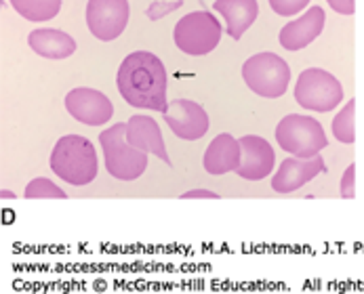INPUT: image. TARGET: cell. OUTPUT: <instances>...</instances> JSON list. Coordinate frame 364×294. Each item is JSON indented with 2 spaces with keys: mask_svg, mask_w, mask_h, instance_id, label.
<instances>
[{
  "mask_svg": "<svg viewBox=\"0 0 364 294\" xmlns=\"http://www.w3.org/2000/svg\"><path fill=\"white\" fill-rule=\"evenodd\" d=\"M116 85L122 99L133 107L166 111V70L156 55L148 50L131 53L118 70Z\"/></svg>",
  "mask_w": 364,
  "mask_h": 294,
  "instance_id": "cell-1",
  "label": "cell"
},
{
  "mask_svg": "<svg viewBox=\"0 0 364 294\" xmlns=\"http://www.w3.org/2000/svg\"><path fill=\"white\" fill-rule=\"evenodd\" d=\"M53 173L70 185L82 187L97 177V153L93 143L80 135L61 137L51 153Z\"/></svg>",
  "mask_w": 364,
  "mask_h": 294,
  "instance_id": "cell-2",
  "label": "cell"
},
{
  "mask_svg": "<svg viewBox=\"0 0 364 294\" xmlns=\"http://www.w3.org/2000/svg\"><path fill=\"white\" fill-rule=\"evenodd\" d=\"M104 149L105 168L114 179L135 181L148 168V151L133 147L127 139V124L118 122L100 135Z\"/></svg>",
  "mask_w": 364,
  "mask_h": 294,
  "instance_id": "cell-3",
  "label": "cell"
},
{
  "mask_svg": "<svg viewBox=\"0 0 364 294\" xmlns=\"http://www.w3.org/2000/svg\"><path fill=\"white\" fill-rule=\"evenodd\" d=\"M245 85L259 97H282L291 82V70L287 61L274 53H257L242 65Z\"/></svg>",
  "mask_w": 364,
  "mask_h": 294,
  "instance_id": "cell-4",
  "label": "cell"
},
{
  "mask_svg": "<svg viewBox=\"0 0 364 294\" xmlns=\"http://www.w3.org/2000/svg\"><path fill=\"white\" fill-rule=\"evenodd\" d=\"M276 141L284 151L297 158H314L328 146L322 124L316 118L299 114H291L278 122Z\"/></svg>",
  "mask_w": 364,
  "mask_h": 294,
  "instance_id": "cell-5",
  "label": "cell"
},
{
  "mask_svg": "<svg viewBox=\"0 0 364 294\" xmlns=\"http://www.w3.org/2000/svg\"><path fill=\"white\" fill-rule=\"evenodd\" d=\"M177 49L186 55H207L221 40V23L208 11H194L181 17L173 32Z\"/></svg>",
  "mask_w": 364,
  "mask_h": 294,
  "instance_id": "cell-6",
  "label": "cell"
},
{
  "mask_svg": "<svg viewBox=\"0 0 364 294\" xmlns=\"http://www.w3.org/2000/svg\"><path fill=\"white\" fill-rule=\"evenodd\" d=\"M295 101L312 111H331L343 101V89L339 80L326 70H304L295 85Z\"/></svg>",
  "mask_w": 364,
  "mask_h": 294,
  "instance_id": "cell-7",
  "label": "cell"
},
{
  "mask_svg": "<svg viewBox=\"0 0 364 294\" xmlns=\"http://www.w3.org/2000/svg\"><path fill=\"white\" fill-rule=\"evenodd\" d=\"M129 0H89L87 26L100 40H116L129 23Z\"/></svg>",
  "mask_w": 364,
  "mask_h": 294,
  "instance_id": "cell-8",
  "label": "cell"
},
{
  "mask_svg": "<svg viewBox=\"0 0 364 294\" xmlns=\"http://www.w3.org/2000/svg\"><path fill=\"white\" fill-rule=\"evenodd\" d=\"M164 122L175 133V137L186 141L203 139L208 131V116L203 105L190 99H177L164 111Z\"/></svg>",
  "mask_w": 364,
  "mask_h": 294,
  "instance_id": "cell-9",
  "label": "cell"
},
{
  "mask_svg": "<svg viewBox=\"0 0 364 294\" xmlns=\"http://www.w3.org/2000/svg\"><path fill=\"white\" fill-rule=\"evenodd\" d=\"M65 109L70 111L72 118L87 126H100L105 124L114 116V105L105 97L102 91L95 89H74L65 97Z\"/></svg>",
  "mask_w": 364,
  "mask_h": 294,
  "instance_id": "cell-10",
  "label": "cell"
},
{
  "mask_svg": "<svg viewBox=\"0 0 364 294\" xmlns=\"http://www.w3.org/2000/svg\"><path fill=\"white\" fill-rule=\"evenodd\" d=\"M324 170H326L324 160L320 156H314V158L291 156L280 162L278 173L272 179V187L278 194H291V192L304 187L308 181H312L314 177H318Z\"/></svg>",
  "mask_w": 364,
  "mask_h": 294,
  "instance_id": "cell-11",
  "label": "cell"
},
{
  "mask_svg": "<svg viewBox=\"0 0 364 294\" xmlns=\"http://www.w3.org/2000/svg\"><path fill=\"white\" fill-rule=\"evenodd\" d=\"M238 141L242 149V158H240V166L236 168V175L247 181H259L267 177L276 164L272 146L263 137H255V135H245Z\"/></svg>",
  "mask_w": 364,
  "mask_h": 294,
  "instance_id": "cell-12",
  "label": "cell"
},
{
  "mask_svg": "<svg viewBox=\"0 0 364 294\" xmlns=\"http://www.w3.org/2000/svg\"><path fill=\"white\" fill-rule=\"evenodd\" d=\"M324 9L322 6H312L306 11L299 19L287 23L280 30V45L287 50H301L322 34L324 28Z\"/></svg>",
  "mask_w": 364,
  "mask_h": 294,
  "instance_id": "cell-13",
  "label": "cell"
},
{
  "mask_svg": "<svg viewBox=\"0 0 364 294\" xmlns=\"http://www.w3.org/2000/svg\"><path fill=\"white\" fill-rule=\"evenodd\" d=\"M127 139L129 143L141 151L154 153L164 164L171 166V158L166 153V146L160 133V126L150 116H131L127 122Z\"/></svg>",
  "mask_w": 364,
  "mask_h": 294,
  "instance_id": "cell-14",
  "label": "cell"
},
{
  "mask_svg": "<svg viewBox=\"0 0 364 294\" xmlns=\"http://www.w3.org/2000/svg\"><path fill=\"white\" fill-rule=\"evenodd\" d=\"M240 158L242 149L238 139L228 133L217 135L205 151V170L208 175H225L232 170L236 173V168L240 166Z\"/></svg>",
  "mask_w": 364,
  "mask_h": 294,
  "instance_id": "cell-15",
  "label": "cell"
},
{
  "mask_svg": "<svg viewBox=\"0 0 364 294\" xmlns=\"http://www.w3.org/2000/svg\"><path fill=\"white\" fill-rule=\"evenodd\" d=\"M213 9L221 13L228 23V34L234 40H240L259 15L257 0H215Z\"/></svg>",
  "mask_w": 364,
  "mask_h": 294,
  "instance_id": "cell-16",
  "label": "cell"
},
{
  "mask_svg": "<svg viewBox=\"0 0 364 294\" xmlns=\"http://www.w3.org/2000/svg\"><path fill=\"white\" fill-rule=\"evenodd\" d=\"M28 45L36 55L47 57V59H65L74 55L76 50V40L70 34L61 30H53V28L34 30L28 36Z\"/></svg>",
  "mask_w": 364,
  "mask_h": 294,
  "instance_id": "cell-17",
  "label": "cell"
},
{
  "mask_svg": "<svg viewBox=\"0 0 364 294\" xmlns=\"http://www.w3.org/2000/svg\"><path fill=\"white\" fill-rule=\"evenodd\" d=\"M9 2L28 21H49L61 9V0H9Z\"/></svg>",
  "mask_w": 364,
  "mask_h": 294,
  "instance_id": "cell-18",
  "label": "cell"
},
{
  "mask_svg": "<svg viewBox=\"0 0 364 294\" xmlns=\"http://www.w3.org/2000/svg\"><path fill=\"white\" fill-rule=\"evenodd\" d=\"M356 99L348 101V105L337 114V118L333 120V135L337 137V141L341 143H354L356 141Z\"/></svg>",
  "mask_w": 364,
  "mask_h": 294,
  "instance_id": "cell-19",
  "label": "cell"
},
{
  "mask_svg": "<svg viewBox=\"0 0 364 294\" xmlns=\"http://www.w3.org/2000/svg\"><path fill=\"white\" fill-rule=\"evenodd\" d=\"M23 196L28 200H38V197H59V200H63V197H68L63 190H59L53 181L45 179V177H38V179L30 181Z\"/></svg>",
  "mask_w": 364,
  "mask_h": 294,
  "instance_id": "cell-20",
  "label": "cell"
},
{
  "mask_svg": "<svg viewBox=\"0 0 364 294\" xmlns=\"http://www.w3.org/2000/svg\"><path fill=\"white\" fill-rule=\"evenodd\" d=\"M308 4H310V0H269L272 11L278 13L280 17H293V15L301 13Z\"/></svg>",
  "mask_w": 364,
  "mask_h": 294,
  "instance_id": "cell-21",
  "label": "cell"
},
{
  "mask_svg": "<svg viewBox=\"0 0 364 294\" xmlns=\"http://www.w3.org/2000/svg\"><path fill=\"white\" fill-rule=\"evenodd\" d=\"M183 4V0H171V2H162V0H154L150 6H148V17L152 19V21H158V19H162V17H166L171 11H175V9H179Z\"/></svg>",
  "mask_w": 364,
  "mask_h": 294,
  "instance_id": "cell-22",
  "label": "cell"
},
{
  "mask_svg": "<svg viewBox=\"0 0 364 294\" xmlns=\"http://www.w3.org/2000/svg\"><path fill=\"white\" fill-rule=\"evenodd\" d=\"M341 197L354 200L356 197V164H350L341 179Z\"/></svg>",
  "mask_w": 364,
  "mask_h": 294,
  "instance_id": "cell-23",
  "label": "cell"
},
{
  "mask_svg": "<svg viewBox=\"0 0 364 294\" xmlns=\"http://www.w3.org/2000/svg\"><path fill=\"white\" fill-rule=\"evenodd\" d=\"M326 2L339 15H354V11H356V0H326Z\"/></svg>",
  "mask_w": 364,
  "mask_h": 294,
  "instance_id": "cell-24",
  "label": "cell"
},
{
  "mask_svg": "<svg viewBox=\"0 0 364 294\" xmlns=\"http://www.w3.org/2000/svg\"><path fill=\"white\" fill-rule=\"evenodd\" d=\"M183 200H200V197H213V200H217L219 197V194H215V192H208V190H192V192H186L183 194Z\"/></svg>",
  "mask_w": 364,
  "mask_h": 294,
  "instance_id": "cell-25",
  "label": "cell"
}]
</instances>
